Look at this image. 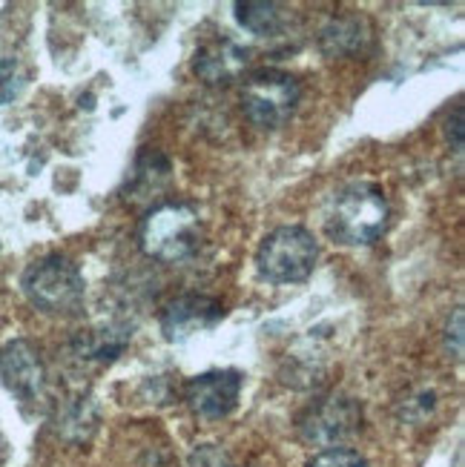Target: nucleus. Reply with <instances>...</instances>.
<instances>
[{
  "label": "nucleus",
  "instance_id": "3",
  "mask_svg": "<svg viewBox=\"0 0 465 467\" xmlns=\"http://www.w3.org/2000/svg\"><path fill=\"white\" fill-rule=\"evenodd\" d=\"M20 287H24V296L32 307L49 316H75L84 307L87 296L84 273L78 270L75 261L58 253L29 264L24 278H20Z\"/></svg>",
  "mask_w": 465,
  "mask_h": 467
},
{
  "label": "nucleus",
  "instance_id": "1",
  "mask_svg": "<svg viewBox=\"0 0 465 467\" xmlns=\"http://www.w3.org/2000/svg\"><path fill=\"white\" fill-rule=\"evenodd\" d=\"M201 244H205V221L185 201H164L141 218L138 247L155 261L181 264L193 258Z\"/></svg>",
  "mask_w": 465,
  "mask_h": 467
},
{
  "label": "nucleus",
  "instance_id": "19",
  "mask_svg": "<svg viewBox=\"0 0 465 467\" xmlns=\"http://www.w3.org/2000/svg\"><path fill=\"white\" fill-rule=\"evenodd\" d=\"M454 132V150H462V107L454 109V127H449V135Z\"/></svg>",
  "mask_w": 465,
  "mask_h": 467
},
{
  "label": "nucleus",
  "instance_id": "12",
  "mask_svg": "<svg viewBox=\"0 0 465 467\" xmlns=\"http://www.w3.org/2000/svg\"><path fill=\"white\" fill-rule=\"evenodd\" d=\"M170 172H173V164L164 152H158V150L141 152L135 161V170L130 172V181H127V192H130L127 201H153L170 184Z\"/></svg>",
  "mask_w": 465,
  "mask_h": 467
},
{
  "label": "nucleus",
  "instance_id": "15",
  "mask_svg": "<svg viewBox=\"0 0 465 467\" xmlns=\"http://www.w3.org/2000/svg\"><path fill=\"white\" fill-rule=\"evenodd\" d=\"M236 20L248 32L259 37H273L281 26H285V17H281L279 4H265V0H248V4H236Z\"/></svg>",
  "mask_w": 465,
  "mask_h": 467
},
{
  "label": "nucleus",
  "instance_id": "14",
  "mask_svg": "<svg viewBox=\"0 0 465 467\" xmlns=\"http://www.w3.org/2000/svg\"><path fill=\"white\" fill-rule=\"evenodd\" d=\"M55 424H58V433L67 441H87L98 428V408L92 404V399H84V396L67 399L64 408L58 410Z\"/></svg>",
  "mask_w": 465,
  "mask_h": 467
},
{
  "label": "nucleus",
  "instance_id": "13",
  "mask_svg": "<svg viewBox=\"0 0 465 467\" xmlns=\"http://www.w3.org/2000/svg\"><path fill=\"white\" fill-rule=\"evenodd\" d=\"M371 40V29L362 17H333L331 24L319 32V47L328 57H345V55H356L368 47Z\"/></svg>",
  "mask_w": 465,
  "mask_h": 467
},
{
  "label": "nucleus",
  "instance_id": "10",
  "mask_svg": "<svg viewBox=\"0 0 465 467\" xmlns=\"http://www.w3.org/2000/svg\"><path fill=\"white\" fill-rule=\"evenodd\" d=\"M250 64V49L236 44L233 37H216L196 52L193 72L207 87H230L233 80L245 75Z\"/></svg>",
  "mask_w": 465,
  "mask_h": 467
},
{
  "label": "nucleus",
  "instance_id": "6",
  "mask_svg": "<svg viewBox=\"0 0 465 467\" xmlns=\"http://www.w3.org/2000/svg\"><path fill=\"white\" fill-rule=\"evenodd\" d=\"M301 100V84L281 69H261L248 78L241 89V109L248 120L261 130H279L296 112Z\"/></svg>",
  "mask_w": 465,
  "mask_h": 467
},
{
  "label": "nucleus",
  "instance_id": "2",
  "mask_svg": "<svg viewBox=\"0 0 465 467\" xmlns=\"http://www.w3.org/2000/svg\"><path fill=\"white\" fill-rule=\"evenodd\" d=\"M388 215V198L376 184H351L333 198L325 230L342 247H368L386 233Z\"/></svg>",
  "mask_w": 465,
  "mask_h": 467
},
{
  "label": "nucleus",
  "instance_id": "8",
  "mask_svg": "<svg viewBox=\"0 0 465 467\" xmlns=\"http://www.w3.org/2000/svg\"><path fill=\"white\" fill-rule=\"evenodd\" d=\"M0 379L24 401H35L47 388V364L26 338H12L0 348Z\"/></svg>",
  "mask_w": 465,
  "mask_h": 467
},
{
  "label": "nucleus",
  "instance_id": "18",
  "mask_svg": "<svg viewBox=\"0 0 465 467\" xmlns=\"http://www.w3.org/2000/svg\"><path fill=\"white\" fill-rule=\"evenodd\" d=\"M446 344H449V350L454 353V358H462V307H457L454 316L449 318Z\"/></svg>",
  "mask_w": 465,
  "mask_h": 467
},
{
  "label": "nucleus",
  "instance_id": "17",
  "mask_svg": "<svg viewBox=\"0 0 465 467\" xmlns=\"http://www.w3.org/2000/svg\"><path fill=\"white\" fill-rule=\"evenodd\" d=\"M190 467H236V462L218 444H196L190 453Z\"/></svg>",
  "mask_w": 465,
  "mask_h": 467
},
{
  "label": "nucleus",
  "instance_id": "9",
  "mask_svg": "<svg viewBox=\"0 0 465 467\" xmlns=\"http://www.w3.org/2000/svg\"><path fill=\"white\" fill-rule=\"evenodd\" d=\"M225 318V307L213 296H178L161 310V333L167 341H187L196 333L213 330Z\"/></svg>",
  "mask_w": 465,
  "mask_h": 467
},
{
  "label": "nucleus",
  "instance_id": "16",
  "mask_svg": "<svg viewBox=\"0 0 465 467\" xmlns=\"http://www.w3.org/2000/svg\"><path fill=\"white\" fill-rule=\"evenodd\" d=\"M308 467H371L365 459H362L356 451H348V448H336V451H319Z\"/></svg>",
  "mask_w": 465,
  "mask_h": 467
},
{
  "label": "nucleus",
  "instance_id": "5",
  "mask_svg": "<svg viewBox=\"0 0 465 467\" xmlns=\"http://www.w3.org/2000/svg\"><path fill=\"white\" fill-rule=\"evenodd\" d=\"M362 431V408L359 401L345 393H328L311 401L296 419L299 439L319 451L345 448Z\"/></svg>",
  "mask_w": 465,
  "mask_h": 467
},
{
  "label": "nucleus",
  "instance_id": "7",
  "mask_svg": "<svg viewBox=\"0 0 465 467\" xmlns=\"http://www.w3.org/2000/svg\"><path fill=\"white\" fill-rule=\"evenodd\" d=\"M241 384H245V376L233 368L207 370L201 376H193L185 384V401L198 419L218 421L236 410L238 396H241Z\"/></svg>",
  "mask_w": 465,
  "mask_h": 467
},
{
  "label": "nucleus",
  "instance_id": "4",
  "mask_svg": "<svg viewBox=\"0 0 465 467\" xmlns=\"http://www.w3.org/2000/svg\"><path fill=\"white\" fill-rule=\"evenodd\" d=\"M319 258V244L308 227L285 224L261 238L256 250V270L270 284L308 281Z\"/></svg>",
  "mask_w": 465,
  "mask_h": 467
},
{
  "label": "nucleus",
  "instance_id": "11",
  "mask_svg": "<svg viewBox=\"0 0 465 467\" xmlns=\"http://www.w3.org/2000/svg\"><path fill=\"white\" fill-rule=\"evenodd\" d=\"M132 333L127 327H118V324H104V327H90V330H80L72 338V353L80 361H95V364H104L118 358L121 353L127 350Z\"/></svg>",
  "mask_w": 465,
  "mask_h": 467
}]
</instances>
